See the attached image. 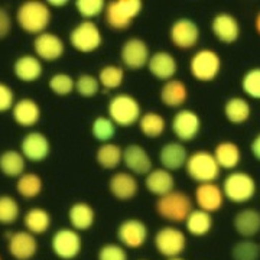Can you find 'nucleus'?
I'll use <instances>...</instances> for the list:
<instances>
[{
    "mask_svg": "<svg viewBox=\"0 0 260 260\" xmlns=\"http://www.w3.org/2000/svg\"><path fill=\"white\" fill-rule=\"evenodd\" d=\"M0 260H3V259H2V256H0Z\"/></svg>",
    "mask_w": 260,
    "mask_h": 260,
    "instance_id": "obj_53",
    "label": "nucleus"
},
{
    "mask_svg": "<svg viewBox=\"0 0 260 260\" xmlns=\"http://www.w3.org/2000/svg\"><path fill=\"white\" fill-rule=\"evenodd\" d=\"M8 251L16 260H30L38 251V240L29 232H16L9 236Z\"/></svg>",
    "mask_w": 260,
    "mask_h": 260,
    "instance_id": "obj_18",
    "label": "nucleus"
},
{
    "mask_svg": "<svg viewBox=\"0 0 260 260\" xmlns=\"http://www.w3.org/2000/svg\"><path fill=\"white\" fill-rule=\"evenodd\" d=\"M91 133L99 142L107 143L113 139V136L116 133V124L109 117L99 116L91 124Z\"/></svg>",
    "mask_w": 260,
    "mask_h": 260,
    "instance_id": "obj_42",
    "label": "nucleus"
},
{
    "mask_svg": "<svg viewBox=\"0 0 260 260\" xmlns=\"http://www.w3.org/2000/svg\"><path fill=\"white\" fill-rule=\"evenodd\" d=\"M20 215L18 201L10 195H0V224L10 225L16 223Z\"/></svg>",
    "mask_w": 260,
    "mask_h": 260,
    "instance_id": "obj_39",
    "label": "nucleus"
},
{
    "mask_svg": "<svg viewBox=\"0 0 260 260\" xmlns=\"http://www.w3.org/2000/svg\"><path fill=\"white\" fill-rule=\"evenodd\" d=\"M13 120L22 127H32L41 119L39 104L32 99H20L12 109Z\"/></svg>",
    "mask_w": 260,
    "mask_h": 260,
    "instance_id": "obj_26",
    "label": "nucleus"
},
{
    "mask_svg": "<svg viewBox=\"0 0 260 260\" xmlns=\"http://www.w3.org/2000/svg\"><path fill=\"white\" fill-rule=\"evenodd\" d=\"M48 85H49V90L55 95L65 97V95H70L75 90V80L70 74L58 73L49 78Z\"/></svg>",
    "mask_w": 260,
    "mask_h": 260,
    "instance_id": "obj_40",
    "label": "nucleus"
},
{
    "mask_svg": "<svg viewBox=\"0 0 260 260\" xmlns=\"http://www.w3.org/2000/svg\"><path fill=\"white\" fill-rule=\"evenodd\" d=\"M34 51H35V56H38L39 59L47 61V62H54L64 55L65 45L62 39L58 35L51 34V32H44L35 38Z\"/></svg>",
    "mask_w": 260,
    "mask_h": 260,
    "instance_id": "obj_16",
    "label": "nucleus"
},
{
    "mask_svg": "<svg viewBox=\"0 0 260 260\" xmlns=\"http://www.w3.org/2000/svg\"><path fill=\"white\" fill-rule=\"evenodd\" d=\"M142 9L143 3L140 0H114L106 3V22L112 29L124 30L142 13Z\"/></svg>",
    "mask_w": 260,
    "mask_h": 260,
    "instance_id": "obj_3",
    "label": "nucleus"
},
{
    "mask_svg": "<svg viewBox=\"0 0 260 260\" xmlns=\"http://www.w3.org/2000/svg\"><path fill=\"white\" fill-rule=\"evenodd\" d=\"M211 30L215 39L223 44H233L240 37V25L230 13L215 15L211 22Z\"/></svg>",
    "mask_w": 260,
    "mask_h": 260,
    "instance_id": "obj_21",
    "label": "nucleus"
},
{
    "mask_svg": "<svg viewBox=\"0 0 260 260\" xmlns=\"http://www.w3.org/2000/svg\"><path fill=\"white\" fill-rule=\"evenodd\" d=\"M132 175H148L152 171V159L143 146L132 143L123 149V160Z\"/></svg>",
    "mask_w": 260,
    "mask_h": 260,
    "instance_id": "obj_19",
    "label": "nucleus"
},
{
    "mask_svg": "<svg viewBox=\"0 0 260 260\" xmlns=\"http://www.w3.org/2000/svg\"><path fill=\"white\" fill-rule=\"evenodd\" d=\"M250 152L254 158L260 160V133H257L250 143Z\"/></svg>",
    "mask_w": 260,
    "mask_h": 260,
    "instance_id": "obj_49",
    "label": "nucleus"
},
{
    "mask_svg": "<svg viewBox=\"0 0 260 260\" xmlns=\"http://www.w3.org/2000/svg\"><path fill=\"white\" fill-rule=\"evenodd\" d=\"M185 169L188 177L198 184L214 182L220 177V167L208 150H197L188 155Z\"/></svg>",
    "mask_w": 260,
    "mask_h": 260,
    "instance_id": "obj_6",
    "label": "nucleus"
},
{
    "mask_svg": "<svg viewBox=\"0 0 260 260\" xmlns=\"http://www.w3.org/2000/svg\"><path fill=\"white\" fill-rule=\"evenodd\" d=\"M186 159H188V152L181 142H169L159 150V162L162 168L169 172L185 167Z\"/></svg>",
    "mask_w": 260,
    "mask_h": 260,
    "instance_id": "obj_23",
    "label": "nucleus"
},
{
    "mask_svg": "<svg viewBox=\"0 0 260 260\" xmlns=\"http://www.w3.org/2000/svg\"><path fill=\"white\" fill-rule=\"evenodd\" d=\"M159 93L160 102L169 109H179L188 100V87L177 78L167 81L162 85Z\"/></svg>",
    "mask_w": 260,
    "mask_h": 260,
    "instance_id": "obj_28",
    "label": "nucleus"
},
{
    "mask_svg": "<svg viewBox=\"0 0 260 260\" xmlns=\"http://www.w3.org/2000/svg\"><path fill=\"white\" fill-rule=\"evenodd\" d=\"M120 58L124 68L132 71L142 70L148 65L150 58L148 44L140 38H130L121 45Z\"/></svg>",
    "mask_w": 260,
    "mask_h": 260,
    "instance_id": "obj_13",
    "label": "nucleus"
},
{
    "mask_svg": "<svg viewBox=\"0 0 260 260\" xmlns=\"http://www.w3.org/2000/svg\"><path fill=\"white\" fill-rule=\"evenodd\" d=\"M95 160L103 169H116L123 160V149L112 143H102L95 152Z\"/></svg>",
    "mask_w": 260,
    "mask_h": 260,
    "instance_id": "obj_35",
    "label": "nucleus"
},
{
    "mask_svg": "<svg viewBox=\"0 0 260 260\" xmlns=\"http://www.w3.org/2000/svg\"><path fill=\"white\" fill-rule=\"evenodd\" d=\"M109 119L120 127H130L142 116L139 102L130 94H116L109 102Z\"/></svg>",
    "mask_w": 260,
    "mask_h": 260,
    "instance_id": "obj_4",
    "label": "nucleus"
},
{
    "mask_svg": "<svg viewBox=\"0 0 260 260\" xmlns=\"http://www.w3.org/2000/svg\"><path fill=\"white\" fill-rule=\"evenodd\" d=\"M51 249L58 259L73 260L78 257L80 251L83 249L81 236L74 229L62 227L56 230L51 239Z\"/></svg>",
    "mask_w": 260,
    "mask_h": 260,
    "instance_id": "obj_10",
    "label": "nucleus"
},
{
    "mask_svg": "<svg viewBox=\"0 0 260 260\" xmlns=\"http://www.w3.org/2000/svg\"><path fill=\"white\" fill-rule=\"evenodd\" d=\"M140 132L150 139H156L164 135L167 129V121L156 112H148L142 114L139 119Z\"/></svg>",
    "mask_w": 260,
    "mask_h": 260,
    "instance_id": "obj_36",
    "label": "nucleus"
},
{
    "mask_svg": "<svg viewBox=\"0 0 260 260\" xmlns=\"http://www.w3.org/2000/svg\"><path fill=\"white\" fill-rule=\"evenodd\" d=\"M224 198L236 204H243L250 201L256 194V181L250 174L243 171H234L224 178L223 185Z\"/></svg>",
    "mask_w": 260,
    "mask_h": 260,
    "instance_id": "obj_5",
    "label": "nucleus"
},
{
    "mask_svg": "<svg viewBox=\"0 0 260 260\" xmlns=\"http://www.w3.org/2000/svg\"><path fill=\"white\" fill-rule=\"evenodd\" d=\"M15 93L8 84L0 83V113L9 112L15 106Z\"/></svg>",
    "mask_w": 260,
    "mask_h": 260,
    "instance_id": "obj_47",
    "label": "nucleus"
},
{
    "mask_svg": "<svg viewBox=\"0 0 260 260\" xmlns=\"http://www.w3.org/2000/svg\"><path fill=\"white\" fill-rule=\"evenodd\" d=\"M234 230L243 239H251L260 232V213L253 208H244L234 215Z\"/></svg>",
    "mask_w": 260,
    "mask_h": 260,
    "instance_id": "obj_27",
    "label": "nucleus"
},
{
    "mask_svg": "<svg viewBox=\"0 0 260 260\" xmlns=\"http://www.w3.org/2000/svg\"><path fill=\"white\" fill-rule=\"evenodd\" d=\"M42 71H44V68L41 64V59L38 56L30 55V54L20 55L13 64L15 77L23 83H34V81L39 80L42 75Z\"/></svg>",
    "mask_w": 260,
    "mask_h": 260,
    "instance_id": "obj_25",
    "label": "nucleus"
},
{
    "mask_svg": "<svg viewBox=\"0 0 260 260\" xmlns=\"http://www.w3.org/2000/svg\"><path fill=\"white\" fill-rule=\"evenodd\" d=\"M171 127L174 135L181 142H191L195 139L201 130V119L198 113L189 109H181L175 113L171 121Z\"/></svg>",
    "mask_w": 260,
    "mask_h": 260,
    "instance_id": "obj_12",
    "label": "nucleus"
},
{
    "mask_svg": "<svg viewBox=\"0 0 260 260\" xmlns=\"http://www.w3.org/2000/svg\"><path fill=\"white\" fill-rule=\"evenodd\" d=\"M10 29H12V19H10L9 12L0 6V39H5L8 37Z\"/></svg>",
    "mask_w": 260,
    "mask_h": 260,
    "instance_id": "obj_48",
    "label": "nucleus"
},
{
    "mask_svg": "<svg viewBox=\"0 0 260 260\" xmlns=\"http://www.w3.org/2000/svg\"><path fill=\"white\" fill-rule=\"evenodd\" d=\"M254 28H256L257 34L260 35V12L256 15V19H254Z\"/></svg>",
    "mask_w": 260,
    "mask_h": 260,
    "instance_id": "obj_51",
    "label": "nucleus"
},
{
    "mask_svg": "<svg viewBox=\"0 0 260 260\" xmlns=\"http://www.w3.org/2000/svg\"><path fill=\"white\" fill-rule=\"evenodd\" d=\"M146 67H148L149 73L156 80L165 81V83L172 80L178 71V62L175 56L167 51H158L152 54Z\"/></svg>",
    "mask_w": 260,
    "mask_h": 260,
    "instance_id": "obj_20",
    "label": "nucleus"
},
{
    "mask_svg": "<svg viewBox=\"0 0 260 260\" xmlns=\"http://www.w3.org/2000/svg\"><path fill=\"white\" fill-rule=\"evenodd\" d=\"M51 223H52V220H51L49 213L39 207L30 208L23 217V224L26 227V232L34 234L35 237L47 233L51 227Z\"/></svg>",
    "mask_w": 260,
    "mask_h": 260,
    "instance_id": "obj_32",
    "label": "nucleus"
},
{
    "mask_svg": "<svg viewBox=\"0 0 260 260\" xmlns=\"http://www.w3.org/2000/svg\"><path fill=\"white\" fill-rule=\"evenodd\" d=\"M242 88L249 97L260 100V67L250 68L243 75Z\"/></svg>",
    "mask_w": 260,
    "mask_h": 260,
    "instance_id": "obj_43",
    "label": "nucleus"
},
{
    "mask_svg": "<svg viewBox=\"0 0 260 260\" xmlns=\"http://www.w3.org/2000/svg\"><path fill=\"white\" fill-rule=\"evenodd\" d=\"M97 80L100 87H104L106 90H116L124 81V70L120 65H104L99 73Z\"/></svg>",
    "mask_w": 260,
    "mask_h": 260,
    "instance_id": "obj_38",
    "label": "nucleus"
},
{
    "mask_svg": "<svg viewBox=\"0 0 260 260\" xmlns=\"http://www.w3.org/2000/svg\"><path fill=\"white\" fill-rule=\"evenodd\" d=\"M201 37L198 25L194 20L188 18L177 19L169 29L171 42L179 49H191L194 48Z\"/></svg>",
    "mask_w": 260,
    "mask_h": 260,
    "instance_id": "obj_11",
    "label": "nucleus"
},
{
    "mask_svg": "<svg viewBox=\"0 0 260 260\" xmlns=\"http://www.w3.org/2000/svg\"><path fill=\"white\" fill-rule=\"evenodd\" d=\"M153 243L159 254H162L167 259H172L179 257L181 253L185 250L186 237L184 232H181L177 227L167 225L156 232Z\"/></svg>",
    "mask_w": 260,
    "mask_h": 260,
    "instance_id": "obj_9",
    "label": "nucleus"
},
{
    "mask_svg": "<svg viewBox=\"0 0 260 260\" xmlns=\"http://www.w3.org/2000/svg\"><path fill=\"white\" fill-rule=\"evenodd\" d=\"M99 90H100V83H99L97 77H94V75L81 74L75 80V91L81 97L91 99L94 95H97Z\"/></svg>",
    "mask_w": 260,
    "mask_h": 260,
    "instance_id": "obj_44",
    "label": "nucleus"
},
{
    "mask_svg": "<svg viewBox=\"0 0 260 260\" xmlns=\"http://www.w3.org/2000/svg\"><path fill=\"white\" fill-rule=\"evenodd\" d=\"M167 260H185V259H182V257H172V259H167Z\"/></svg>",
    "mask_w": 260,
    "mask_h": 260,
    "instance_id": "obj_52",
    "label": "nucleus"
},
{
    "mask_svg": "<svg viewBox=\"0 0 260 260\" xmlns=\"http://www.w3.org/2000/svg\"><path fill=\"white\" fill-rule=\"evenodd\" d=\"M194 197L198 208L210 214L221 210L224 200H225L221 186L217 185L215 182L200 184V185L197 186V189H195Z\"/></svg>",
    "mask_w": 260,
    "mask_h": 260,
    "instance_id": "obj_17",
    "label": "nucleus"
},
{
    "mask_svg": "<svg viewBox=\"0 0 260 260\" xmlns=\"http://www.w3.org/2000/svg\"><path fill=\"white\" fill-rule=\"evenodd\" d=\"M232 257L233 260H259L260 246L250 239L240 240L233 246Z\"/></svg>",
    "mask_w": 260,
    "mask_h": 260,
    "instance_id": "obj_41",
    "label": "nucleus"
},
{
    "mask_svg": "<svg viewBox=\"0 0 260 260\" xmlns=\"http://www.w3.org/2000/svg\"><path fill=\"white\" fill-rule=\"evenodd\" d=\"M117 240L123 247L140 249L148 240V227L142 220L127 218L117 229Z\"/></svg>",
    "mask_w": 260,
    "mask_h": 260,
    "instance_id": "obj_14",
    "label": "nucleus"
},
{
    "mask_svg": "<svg viewBox=\"0 0 260 260\" xmlns=\"http://www.w3.org/2000/svg\"><path fill=\"white\" fill-rule=\"evenodd\" d=\"M16 22L25 32L32 35H41L51 23V9L47 3L39 0L25 2L18 8Z\"/></svg>",
    "mask_w": 260,
    "mask_h": 260,
    "instance_id": "obj_1",
    "label": "nucleus"
},
{
    "mask_svg": "<svg viewBox=\"0 0 260 260\" xmlns=\"http://www.w3.org/2000/svg\"><path fill=\"white\" fill-rule=\"evenodd\" d=\"M103 37L100 28L93 20H83L70 34V44L75 51L90 54L102 47Z\"/></svg>",
    "mask_w": 260,
    "mask_h": 260,
    "instance_id": "obj_8",
    "label": "nucleus"
},
{
    "mask_svg": "<svg viewBox=\"0 0 260 260\" xmlns=\"http://www.w3.org/2000/svg\"><path fill=\"white\" fill-rule=\"evenodd\" d=\"M156 213L164 220L171 223H182L194 210L189 195L182 191H171L169 194L159 197L156 201Z\"/></svg>",
    "mask_w": 260,
    "mask_h": 260,
    "instance_id": "obj_2",
    "label": "nucleus"
},
{
    "mask_svg": "<svg viewBox=\"0 0 260 260\" xmlns=\"http://www.w3.org/2000/svg\"><path fill=\"white\" fill-rule=\"evenodd\" d=\"M68 220L71 224V229L75 232H85L93 227L95 221V213L94 208L87 203H75L70 207L68 211Z\"/></svg>",
    "mask_w": 260,
    "mask_h": 260,
    "instance_id": "obj_29",
    "label": "nucleus"
},
{
    "mask_svg": "<svg viewBox=\"0 0 260 260\" xmlns=\"http://www.w3.org/2000/svg\"><path fill=\"white\" fill-rule=\"evenodd\" d=\"M48 6H54V8H61V6H65V5H68V2H47Z\"/></svg>",
    "mask_w": 260,
    "mask_h": 260,
    "instance_id": "obj_50",
    "label": "nucleus"
},
{
    "mask_svg": "<svg viewBox=\"0 0 260 260\" xmlns=\"http://www.w3.org/2000/svg\"><path fill=\"white\" fill-rule=\"evenodd\" d=\"M189 71L195 80L210 83L221 71V58L213 49H200L189 61Z\"/></svg>",
    "mask_w": 260,
    "mask_h": 260,
    "instance_id": "obj_7",
    "label": "nucleus"
},
{
    "mask_svg": "<svg viewBox=\"0 0 260 260\" xmlns=\"http://www.w3.org/2000/svg\"><path fill=\"white\" fill-rule=\"evenodd\" d=\"M97 260H129L126 249L120 244L109 243L100 247L97 253Z\"/></svg>",
    "mask_w": 260,
    "mask_h": 260,
    "instance_id": "obj_46",
    "label": "nucleus"
},
{
    "mask_svg": "<svg viewBox=\"0 0 260 260\" xmlns=\"http://www.w3.org/2000/svg\"><path fill=\"white\" fill-rule=\"evenodd\" d=\"M145 186L150 194L156 197H164L174 191L175 188V178L174 175L164 169V168H156L152 169L145 178Z\"/></svg>",
    "mask_w": 260,
    "mask_h": 260,
    "instance_id": "obj_24",
    "label": "nucleus"
},
{
    "mask_svg": "<svg viewBox=\"0 0 260 260\" xmlns=\"http://www.w3.org/2000/svg\"><path fill=\"white\" fill-rule=\"evenodd\" d=\"M213 156L220 169H234L240 164L242 152L234 142L224 140L214 148Z\"/></svg>",
    "mask_w": 260,
    "mask_h": 260,
    "instance_id": "obj_30",
    "label": "nucleus"
},
{
    "mask_svg": "<svg viewBox=\"0 0 260 260\" xmlns=\"http://www.w3.org/2000/svg\"><path fill=\"white\" fill-rule=\"evenodd\" d=\"M109 189H110V192H112V195L116 200H119V201H130L138 194L139 184H138L136 178L133 177L132 174L117 172V174H114L110 178Z\"/></svg>",
    "mask_w": 260,
    "mask_h": 260,
    "instance_id": "obj_22",
    "label": "nucleus"
},
{
    "mask_svg": "<svg viewBox=\"0 0 260 260\" xmlns=\"http://www.w3.org/2000/svg\"><path fill=\"white\" fill-rule=\"evenodd\" d=\"M44 188V182L42 178L38 174L29 172V174H23L18 178L16 181V191L20 197L26 198V200H34L38 195L42 192Z\"/></svg>",
    "mask_w": 260,
    "mask_h": 260,
    "instance_id": "obj_37",
    "label": "nucleus"
},
{
    "mask_svg": "<svg viewBox=\"0 0 260 260\" xmlns=\"http://www.w3.org/2000/svg\"><path fill=\"white\" fill-rule=\"evenodd\" d=\"M186 232L194 237H204L213 229V217L210 213L197 208L192 210L185 220Z\"/></svg>",
    "mask_w": 260,
    "mask_h": 260,
    "instance_id": "obj_33",
    "label": "nucleus"
},
{
    "mask_svg": "<svg viewBox=\"0 0 260 260\" xmlns=\"http://www.w3.org/2000/svg\"><path fill=\"white\" fill-rule=\"evenodd\" d=\"M75 8L80 16H83L85 20H91L104 12L106 3L103 0H78L75 3Z\"/></svg>",
    "mask_w": 260,
    "mask_h": 260,
    "instance_id": "obj_45",
    "label": "nucleus"
},
{
    "mask_svg": "<svg viewBox=\"0 0 260 260\" xmlns=\"http://www.w3.org/2000/svg\"><path fill=\"white\" fill-rule=\"evenodd\" d=\"M23 158L30 162H42L51 153V143L41 132H30L23 136L20 142V150Z\"/></svg>",
    "mask_w": 260,
    "mask_h": 260,
    "instance_id": "obj_15",
    "label": "nucleus"
},
{
    "mask_svg": "<svg viewBox=\"0 0 260 260\" xmlns=\"http://www.w3.org/2000/svg\"><path fill=\"white\" fill-rule=\"evenodd\" d=\"M250 114V104L243 97H232L224 104V116L233 124H242L247 121Z\"/></svg>",
    "mask_w": 260,
    "mask_h": 260,
    "instance_id": "obj_34",
    "label": "nucleus"
},
{
    "mask_svg": "<svg viewBox=\"0 0 260 260\" xmlns=\"http://www.w3.org/2000/svg\"><path fill=\"white\" fill-rule=\"evenodd\" d=\"M26 159L19 150H5L0 155V172L8 178H19L25 174Z\"/></svg>",
    "mask_w": 260,
    "mask_h": 260,
    "instance_id": "obj_31",
    "label": "nucleus"
}]
</instances>
